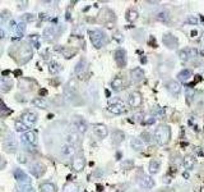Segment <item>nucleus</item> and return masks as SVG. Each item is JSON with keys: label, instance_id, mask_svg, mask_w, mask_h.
<instances>
[{"label": "nucleus", "instance_id": "obj_25", "mask_svg": "<svg viewBox=\"0 0 204 192\" xmlns=\"http://www.w3.org/2000/svg\"><path fill=\"white\" fill-rule=\"evenodd\" d=\"M160 167H161V164L158 160H151V163H149V172L152 174H156V173H158Z\"/></svg>", "mask_w": 204, "mask_h": 192}, {"label": "nucleus", "instance_id": "obj_30", "mask_svg": "<svg viewBox=\"0 0 204 192\" xmlns=\"http://www.w3.org/2000/svg\"><path fill=\"white\" fill-rule=\"evenodd\" d=\"M77 140H78V133L77 132H72L67 136V141L69 145H73L74 142H77Z\"/></svg>", "mask_w": 204, "mask_h": 192}, {"label": "nucleus", "instance_id": "obj_8", "mask_svg": "<svg viewBox=\"0 0 204 192\" xmlns=\"http://www.w3.org/2000/svg\"><path fill=\"white\" fill-rule=\"evenodd\" d=\"M37 121V115L33 113V111H27L22 115V123L23 124H26L27 127L28 126H33L34 123Z\"/></svg>", "mask_w": 204, "mask_h": 192}, {"label": "nucleus", "instance_id": "obj_39", "mask_svg": "<svg viewBox=\"0 0 204 192\" xmlns=\"http://www.w3.org/2000/svg\"><path fill=\"white\" fill-rule=\"evenodd\" d=\"M4 164H5V163H4V161L1 160V157H0V168H3V167H4Z\"/></svg>", "mask_w": 204, "mask_h": 192}, {"label": "nucleus", "instance_id": "obj_12", "mask_svg": "<svg viewBox=\"0 0 204 192\" xmlns=\"http://www.w3.org/2000/svg\"><path fill=\"white\" fill-rule=\"evenodd\" d=\"M130 76H132V79L134 81V82H140V81H143L144 78V73L143 71H142L140 68H135V69H133L132 72H130Z\"/></svg>", "mask_w": 204, "mask_h": 192}, {"label": "nucleus", "instance_id": "obj_1", "mask_svg": "<svg viewBox=\"0 0 204 192\" xmlns=\"http://www.w3.org/2000/svg\"><path fill=\"white\" fill-rule=\"evenodd\" d=\"M171 138V129L168 126H160L155 131V140L157 141L158 145H166L168 144Z\"/></svg>", "mask_w": 204, "mask_h": 192}, {"label": "nucleus", "instance_id": "obj_22", "mask_svg": "<svg viewBox=\"0 0 204 192\" xmlns=\"http://www.w3.org/2000/svg\"><path fill=\"white\" fill-rule=\"evenodd\" d=\"M75 123H77V127H78V131L80 133H84L87 131V123L84 119H82L80 117H77L75 118Z\"/></svg>", "mask_w": 204, "mask_h": 192}, {"label": "nucleus", "instance_id": "obj_6", "mask_svg": "<svg viewBox=\"0 0 204 192\" xmlns=\"http://www.w3.org/2000/svg\"><path fill=\"white\" fill-rule=\"evenodd\" d=\"M166 88L168 90V92L174 96H178L180 92H181V84H180L178 81H174V79L168 81L166 83Z\"/></svg>", "mask_w": 204, "mask_h": 192}, {"label": "nucleus", "instance_id": "obj_35", "mask_svg": "<svg viewBox=\"0 0 204 192\" xmlns=\"http://www.w3.org/2000/svg\"><path fill=\"white\" fill-rule=\"evenodd\" d=\"M186 22L188 23H191V25H197V23H198V18L194 17V15H189V17L186 18Z\"/></svg>", "mask_w": 204, "mask_h": 192}, {"label": "nucleus", "instance_id": "obj_17", "mask_svg": "<svg viewBox=\"0 0 204 192\" xmlns=\"http://www.w3.org/2000/svg\"><path fill=\"white\" fill-rule=\"evenodd\" d=\"M23 140L27 141L31 145H34L37 142V136H36V133L34 132H32V131H28V132H26L24 134H23Z\"/></svg>", "mask_w": 204, "mask_h": 192}, {"label": "nucleus", "instance_id": "obj_38", "mask_svg": "<svg viewBox=\"0 0 204 192\" xmlns=\"http://www.w3.org/2000/svg\"><path fill=\"white\" fill-rule=\"evenodd\" d=\"M23 192H34V190L31 186H28V187L24 186V187H23Z\"/></svg>", "mask_w": 204, "mask_h": 192}, {"label": "nucleus", "instance_id": "obj_24", "mask_svg": "<svg viewBox=\"0 0 204 192\" xmlns=\"http://www.w3.org/2000/svg\"><path fill=\"white\" fill-rule=\"evenodd\" d=\"M178 77L181 82H188L191 77V71H189V69H184V71H181L179 73Z\"/></svg>", "mask_w": 204, "mask_h": 192}, {"label": "nucleus", "instance_id": "obj_37", "mask_svg": "<svg viewBox=\"0 0 204 192\" xmlns=\"http://www.w3.org/2000/svg\"><path fill=\"white\" fill-rule=\"evenodd\" d=\"M50 72H51V73H56V71H57V69H59V64H57V63H51V65H50Z\"/></svg>", "mask_w": 204, "mask_h": 192}, {"label": "nucleus", "instance_id": "obj_29", "mask_svg": "<svg viewBox=\"0 0 204 192\" xmlns=\"http://www.w3.org/2000/svg\"><path fill=\"white\" fill-rule=\"evenodd\" d=\"M126 18H128V21L130 22H134V21H137V18H138V12L135 9H130L128 12V14H126Z\"/></svg>", "mask_w": 204, "mask_h": 192}, {"label": "nucleus", "instance_id": "obj_14", "mask_svg": "<svg viewBox=\"0 0 204 192\" xmlns=\"http://www.w3.org/2000/svg\"><path fill=\"white\" fill-rule=\"evenodd\" d=\"M84 165H86V161H84L83 157H75L72 163V167L74 170L77 172H80L82 169H84Z\"/></svg>", "mask_w": 204, "mask_h": 192}, {"label": "nucleus", "instance_id": "obj_10", "mask_svg": "<svg viewBox=\"0 0 204 192\" xmlns=\"http://www.w3.org/2000/svg\"><path fill=\"white\" fill-rule=\"evenodd\" d=\"M139 184L143 188H145V190H149V188H152L153 186H155V180H153L149 175L143 174L140 177V179H139Z\"/></svg>", "mask_w": 204, "mask_h": 192}, {"label": "nucleus", "instance_id": "obj_28", "mask_svg": "<svg viewBox=\"0 0 204 192\" xmlns=\"http://www.w3.org/2000/svg\"><path fill=\"white\" fill-rule=\"evenodd\" d=\"M45 38L47 41H52L55 38V30L54 28H47L45 31Z\"/></svg>", "mask_w": 204, "mask_h": 192}, {"label": "nucleus", "instance_id": "obj_26", "mask_svg": "<svg viewBox=\"0 0 204 192\" xmlns=\"http://www.w3.org/2000/svg\"><path fill=\"white\" fill-rule=\"evenodd\" d=\"M157 19L161 22H168V19H170V15H168V12L166 10H161L158 14H157Z\"/></svg>", "mask_w": 204, "mask_h": 192}, {"label": "nucleus", "instance_id": "obj_36", "mask_svg": "<svg viewBox=\"0 0 204 192\" xmlns=\"http://www.w3.org/2000/svg\"><path fill=\"white\" fill-rule=\"evenodd\" d=\"M63 54H64L65 58H72L75 54V51H74V50H64Z\"/></svg>", "mask_w": 204, "mask_h": 192}, {"label": "nucleus", "instance_id": "obj_23", "mask_svg": "<svg viewBox=\"0 0 204 192\" xmlns=\"http://www.w3.org/2000/svg\"><path fill=\"white\" fill-rule=\"evenodd\" d=\"M61 152H63V155H65V156H72L73 154L75 152V149H74V146L73 145L67 144V145H64L63 147H61Z\"/></svg>", "mask_w": 204, "mask_h": 192}, {"label": "nucleus", "instance_id": "obj_19", "mask_svg": "<svg viewBox=\"0 0 204 192\" xmlns=\"http://www.w3.org/2000/svg\"><path fill=\"white\" fill-rule=\"evenodd\" d=\"M130 145H132V147L135 150V151H142V150L144 149V144L140 138H132Z\"/></svg>", "mask_w": 204, "mask_h": 192}, {"label": "nucleus", "instance_id": "obj_27", "mask_svg": "<svg viewBox=\"0 0 204 192\" xmlns=\"http://www.w3.org/2000/svg\"><path fill=\"white\" fill-rule=\"evenodd\" d=\"M41 192H56V190L52 183H44L41 186Z\"/></svg>", "mask_w": 204, "mask_h": 192}, {"label": "nucleus", "instance_id": "obj_9", "mask_svg": "<svg viewBox=\"0 0 204 192\" xmlns=\"http://www.w3.org/2000/svg\"><path fill=\"white\" fill-rule=\"evenodd\" d=\"M115 60L119 64V67H125L126 65V51L124 49H119L115 51Z\"/></svg>", "mask_w": 204, "mask_h": 192}, {"label": "nucleus", "instance_id": "obj_40", "mask_svg": "<svg viewBox=\"0 0 204 192\" xmlns=\"http://www.w3.org/2000/svg\"><path fill=\"white\" fill-rule=\"evenodd\" d=\"M203 45H204V38H203Z\"/></svg>", "mask_w": 204, "mask_h": 192}, {"label": "nucleus", "instance_id": "obj_34", "mask_svg": "<svg viewBox=\"0 0 204 192\" xmlns=\"http://www.w3.org/2000/svg\"><path fill=\"white\" fill-rule=\"evenodd\" d=\"M133 165H134V163L132 160H126V161H124V163L121 164V168L122 169H129L130 167H133Z\"/></svg>", "mask_w": 204, "mask_h": 192}, {"label": "nucleus", "instance_id": "obj_31", "mask_svg": "<svg viewBox=\"0 0 204 192\" xmlns=\"http://www.w3.org/2000/svg\"><path fill=\"white\" fill-rule=\"evenodd\" d=\"M33 104L36 106H38V108H41V109H45V108H46V101H45V100H42V99H36L33 101Z\"/></svg>", "mask_w": 204, "mask_h": 192}, {"label": "nucleus", "instance_id": "obj_11", "mask_svg": "<svg viewBox=\"0 0 204 192\" xmlns=\"http://www.w3.org/2000/svg\"><path fill=\"white\" fill-rule=\"evenodd\" d=\"M93 131L99 138H106L107 134H109V131H107L106 126H103V124H94Z\"/></svg>", "mask_w": 204, "mask_h": 192}, {"label": "nucleus", "instance_id": "obj_7", "mask_svg": "<svg viewBox=\"0 0 204 192\" xmlns=\"http://www.w3.org/2000/svg\"><path fill=\"white\" fill-rule=\"evenodd\" d=\"M128 104L130 108H138L142 104V95L139 92H132L128 97Z\"/></svg>", "mask_w": 204, "mask_h": 192}, {"label": "nucleus", "instance_id": "obj_18", "mask_svg": "<svg viewBox=\"0 0 204 192\" xmlns=\"http://www.w3.org/2000/svg\"><path fill=\"white\" fill-rule=\"evenodd\" d=\"M31 170H32V173L36 177H41L45 173L46 168H45V165H42V164H34V165H32Z\"/></svg>", "mask_w": 204, "mask_h": 192}, {"label": "nucleus", "instance_id": "obj_13", "mask_svg": "<svg viewBox=\"0 0 204 192\" xmlns=\"http://www.w3.org/2000/svg\"><path fill=\"white\" fill-rule=\"evenodd\" d=\"M111 87L116 91L122 90V88L125 87V79L122 78V77H116V78H114L112 82H111Z\"/></svg>", "mask_w": 204, "mask_h": 192}, {"label": "nucleus", "instance_id": "obj_2", "mask_svg": "<svg viewBox=\"0 0 204 192\" xmlns=\"http://www.w3.org/2000/svg\"><path fill=\"white\" fill-rule=\"evenodd\" d=\"M109 110L112 114H121V113H124L125 111V104L121 99H119V97L111 99L109 101Z\"/></svg>", "mask_w": 204, "mask_h": 192}, {"label": "nucleus", "instance_id": "obj_20", "mask_svg": "<svg viewBox=\"0 0 204 192\" xmlns=\"http://www.w3.org/2000/svg\"><path fill=\"white\" fill-rule=\"evenodd\" d=\"M195 157L194 156H191V155H186L185 157H184V160H183V165L185 167L186 169H191L195 165Z\"/></svg>", "mask_w": 204, "mask_h": 192}, {"label": "nucleus", "instance_id": "obj_33", "mask_svg": "<svg viewBox=\"0 0 204 192\" xmlns=\"http://www.w3.org/2000/svg\"><path fill=\"white\" fill-rule=\"evenodd\" d=\"M140 137L143 138V141H144V142H151V140H152L151 134H149L148 132H143V133L140 134Z\"/></svg>", "mask_w": 204, "mask_h": 192}, {"label": "nucleus", "instance_id": "obj_32", "mask_svg": "<svg viewBox=\"0 0 204 192\" xmlns=\"http://www.w3.org/2000/svg\"><path fill=\"white\" fill-rule=\"evenodd\" d=\"M15 129L19 131V132H23V131L27 129V126L23 124L22 122H15Z\"/></svg>", "mask_w": 204, "mask_h": 192}, {"label": "nucleus", "instance_id": "obj_4", "mask_svg": "<svg viewBox=\"0 0 204 192\" xmlns=\"http://www.w3.org/2000/svg\"><path fill=\"white\" fill-rule=\"evenodd\" d=\"M162 42L165 46H167L168 49H178L179 41L172 33H165L162 37Z\"/></svg>", "mask_w": 204, "mask_h": 192}, {"label": "nucleus", "instance_id": "obj_5", "mask_svg": "<svg viewBox=\"0 0 204 192\" xmlns=\"http://www.w3.org/2000/svg\"><path fill=\"white\" fill-rule=\"evenodd\" d=\"M197 54H198V51L195 49L186 48V49H184V50H180V51H179V56H180V59H181V60L188 61V60H190V59H193V58L197 56Z\"/></svg>", "mask_w": 204, "mask_h": 192}, {"label": "nucleus", "instance_id": "obj_15", "mask_svg": "<svg viewBox=\"0 0 204 192\" xmlns=\"http://www.w3.org/2000/svg\"><path fill=\"white\" fill-rule=\"evenodd\" d=\"M4 146H5V150H8L9 152H14L15 150H17V142H15V140L11 136L9 138H6Z\"/></svg>", "mask_w": 204, "mask_h": 192}, {"label": "nucleus", "instance_id": "obj_3", "mask_svg": "<svg viewBox=\"0 0 204 192\" xmlns=\"http://www.w3.org/2000/svg\"><path fill=\"white\" fill-rule=\"evenodd\" d=\"M89 33H91V40L96 48H102V45L106 42L105 33L102 31H92Z\"/></svg>", "mask_w": 204, "mask_h": 192}, {"label": "nucleus", "instance_id": "obj_16", "mask_svg": "<svg viewBox=\"0 0 204 192\" xmlns=\"http://www.w3.org/2000/svg\"><path fill=\"white\" fill-rule=\"evenodd\" d=\"M77 74L79 76V78H86V73H87V68H86V61L80 60L79 64H77V69H75Z\"/></svg>", "mask_w": 204, "mask_h": 192}, {"label": "nucleus", "instance_id": "obj_21", "mask_svg": "<svg viewBox=\"0 0 204 192\" xmlns=\"http://www.w3.org/2000/svg\"><path fill=\"white\" fill-rule=\"evenodd\" d=\"M124 138H125V134L122 133L121 131H115L112 133V144H115V145L121 144V142L124 141Z\"/></svg>", "mask_w": 204, "mask_h": 192}]
</instances>
